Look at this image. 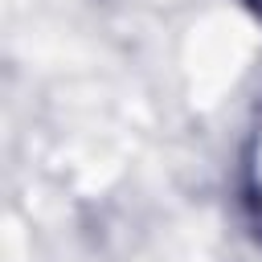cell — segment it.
Masks as SVG:
<instances>
[{"label":"cell","instance_id":"1","mask_svg":"<svg viewBox=\"0 0 262 262\" xmlns=\"http://www.w3.org/2000/svg\"><path fill=\"white\" fill-rule=\"evenodd\" d=\"M237 192H242V213L250 233L262 242V119L250 131L242 147V168H237Z\"/></svg>","mask_w":262,"mask_h":262}]
</instances>
